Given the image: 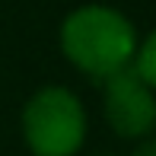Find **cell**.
Segmentation results:
<instances>
[{"label":"cell","instance_id":"cell-1","mask_svg":"<svg viewBox=\"0 0 156 156\" xmlns=\"http://www.w3.org/2000/svg\"><path fill=\"white\" fill-rule=\"evenodd\" d=\"M61 48L76 70L93 80H108L112 73L131 67L137 54V32L118 10L89 3L64 19Z\"/></svg>","mask_w":156,"mask_h":156},{"label":"cell","instance_id":"cell-2","mask_svg":"<svg viewBox=\"0 0 156 156\" xmlns=\"http://www.w3.org/2000/svg\"><path fill=\"white\" fill-rule=\"evenodd\" d=\"M23 137L35 156H73L86 140V112L64 86L38 89L23 108Z\"/></svg>","mask_w":156,"mask_h":156},{"label":"cell","instance_id":"cell-3","mask_svg":"<svg viewBox=\"0 0 156 156\" xmlns=\"http://www.w3.org/2000/svg\"><path fill=\"white\" fill-rule=\"evenodd\" d=\"M105 83V118L121 137H150L156 127V96L134 67L112 73Z\"/></svg>","mask_w":156,"mask_h":156},{"label":"cell","instance_id":"cell-4","mask_svg":"<svg viewBox=\"0 0 156 156\" xmlns=\"http://www.w3.org/2000/svg\"><path fill=\"white\" fill-rule=\"evenodd\" d=\"M131 67L137 70V76L147 83L150 89H156V29L144 38V45L137 48V54H134Z\"/></svg>","mask_w":156,"mask_h":156},{"label":"cell","instance_id":"cell-5","mask_svg":"<svg viewBox=\"0 0 156 156\" xmlns=\"http://www.w3.org/2000/svg\"><path fill=\"white\" fill-rule=\"evenodd\" d=\"M134 156H156V137H147L144 144L134 150Z\"/></svg>","mask_w":156,"mask_h":156}]
</instances>
